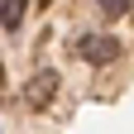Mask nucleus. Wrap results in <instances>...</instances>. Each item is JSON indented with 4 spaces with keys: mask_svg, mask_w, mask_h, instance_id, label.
<instances>
[{
    "mask_svg": "<svg viewBox=\"0 0 134 134\" xmlns=\"http://www.w3.org/2000/svg\"><path fill=\"white\" fill-rule=\"evenodd\" d=\"M77 53L86 62H110L115 58V38H100V34H86V38L77 43Z\"/></svg>",
    "mask_w": 134,
    "mask_h": 134,
    "instance_id": "f257e3e1",
    "label": "nucleus"
},
{
    "mask_svg": "<svg viewBox=\"0 0 134 134\" xmlns=\"http://www.w3.org/2000/svg\"><path fill=\"white\" fill-rule=\"evenodd\" d=\"M53 96H58V72H38L29 81V100H34V105H48Z\"/></svg>",
    "mask_w": 134,
    "mask_h": 134,
    "instance_id": "f03ea898",
    "label": "nucleus"
},
{
    "mask_svg": "<svg viewBox=\"0 0 134 134\" xmlns=\"http://www.w3.org/2000/svg\"><path fill=\"white\" fill-rule=\"evenodd\" d=\"M19 19H24V0H0V24L14 29Z\"/></svg>",
    "mask_w": 134,
    "mask_h": 134,
    "instance_id": "7ed1b4c3",
    "label": "nucleus"
},
{
    "mask_svg": "<svg viewBox=\"0 0 134 134\" xmlns=\"http://www.w3.org/2000/svg\"><path fill=\"white\" fill-rule=\"evenodd\" d=\"M125 10H129V0H100V14H110V19L125 14Z\"/></svg>",
    "mask_w": 134,
    "mask_h": 134,
    "instance_id": "20e7f679",
    "label": "nucleus"
}]
</instances>
